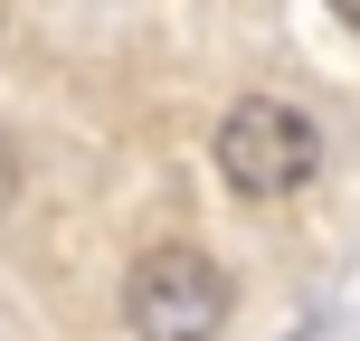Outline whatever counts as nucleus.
Returning a JSON list of instances; mask_svg holds the SVG:
<instances>
[{
	"label": "nucleus",
	"instance_id": "f257e3e1",
	"mask_svg": "<svg viewBox=\"0 0 360 341\" xmlns=\"http://www.w3.org/2000/svg\"><path fill=\"white\" fill-rule=\"evenodd\" d=\"M323 171V133H313L304 105L285 95H237L218 114V180L237 199H294L304 180Z\"/></svg>",
	"mask_w": 360,
	"mask_h": 341
},
{
	"label": "nucleus",
	"instance_id": "f03ea898",
	"mask_svg": "<svg viewBox=\"0 0 360 341\" xmlns=\"http://www.w3.org/2000/svg\"><path fill=\"white\" fill-rule=\"evenodd\" d=\"M237 313V285L209 247H152L124 275V323L133 341H218Z\"/></svg>",
	"mask_w": 360,
	"mask_h": 341
},
{
	"label": "nucleus",
	"instance_id": "7ed1b4c3",
	"mask_svg": "<svg viewBox=\"0 0 360 341\" xmlns=\"http://www.w3.org/2000/svg\"><path fill=\"white\" fill-rule=\"evenodd\" d=\"M10 199H19V143L0 133V209H10Z\"/></svg>",
	"mask_w": 360,
	"mask_h": 341
},
{
	"label": "nucleus",
	"instance_id": "20e7f679",
	"mask_svg": "<svg viewBox=\"0 0 360 341\" xmlns=\"http://www.w3.org/2000/svg\"><path fill=\"white\" fill-rule=\"evenodd\" d=\"M332 19H342V29H360V0H332Z\"/></svg>",
	"mask_w": 360,
	"mask_h": 341
},
{
	"label": "nucleus",
	"instance_id": "39448f33",
	"mask_svg": "<svg viewBox=\"0 0 360 341\" xmlns=\"http://www.w3.org/2000/svg\"><path fill=\"white\" fill-rule=\"evenodd\" d=\"M285 341H332V323H304V332H285Z\"/></svg>",
	"mask_w": 360,
	"mask_h": 341
}]
</instances>
